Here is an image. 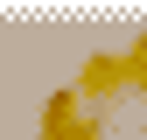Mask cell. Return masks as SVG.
<instances>
[{"label":"cell","instance_id":"6da1fadb","mask_svg":"<svg viewBox=\"0 0 147 140\" xmlns=\"http://www.w3.org/2000/svg\"><path fill=\"white\" fill-rule=\"evenodd\" d=\"M42 140H105V112L63 84V91L42 98Z\"/></svg>","mask_w":147,"mask_h":140},{"label":"cell","instance_id":"7a4b0ae2","mask_svg":"<svg viewBox=\"0 0 147 140\" xmlns=\"http://www.w3.org/2000/svg\"><path fill=\"white\" fill-rule=\"evenodd\" d=\"M70 91H77L84 105H98V112H105L119 91H133V84H126V49H119V56H112V49H91V56H84V70L70 77Z\"/></svg>","mask_w":147,"mask_h":140},{"label":"cell","instance_id":"3957f363","mask_svg":"<svg viewBox=\"0 0 147 140\" xmlns=\"http://www.w3.org/2000/svg\"><path fill=\"white\" fill-rule=\"evenodd\" d=\"M126 84H133V91H147V28L126 42Z\"/></svg>","mask_w":147,"mask_h":140},{"label":"cell","instance_id":"277c9868","mask_svg":"<svg viewBox=\"0 0 147 140\" xmlns=\"http://www.w3.org/2000/svg\"><path fill=\"white\" fill-rule=\"evenodd\" d=\"M140 140H147V126H140Z\"/></svg>","mask_w":147,"mask_h":140}]
</instances>
